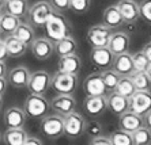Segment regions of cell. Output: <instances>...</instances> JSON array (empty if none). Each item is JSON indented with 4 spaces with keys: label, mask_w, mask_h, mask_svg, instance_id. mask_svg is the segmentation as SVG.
<instances>
[{
    "label": "cell",
    "mask_w": 151,
    "mask_h": 145,
    "mask_svg": "<svg viewBox=\"0 0 151 145\" xmlns=\"http://www.w3.org/2000/svg\"><path fill=\"white\" fill-rule=\"evenodd\" d=\"M27 133L23 127L19 129H7L1 136V141L6 145H22L27 138Z\"/></svg>",
    "instance_id": "obj_27"
},
{
    "label": "cell",
    "mask_w": 151,
    "mask_h": 145,
    "mask_svg": "<svg viewBox=\"0 0 151 145\" xmlns=\"http://www.w3.org/2000/svg\"><path fill=\"white\" fill-rule=\"evenodd\" d=\"M109 141L112 145H134L131 133L123 130V129L113 130L109 136Z\"/></svg>",
    "instance_id": "obj_33"
},
{
    "label": "cell",
    "mask_w": 151,
    "mask_h": 145,
    "mask_svg": "<svg viewBox=\"0 0 151 145\" xmlns=\"http://www.w3.org/2000/svg\"><path fill=\"white\" fill-rule=\"evenodd\" d=\"M90 145H112L109 141V137H104V136H98V137L91 138Z\"/></svg>",
    "instance_id": "obj_40"
},
{
    "label": "cell",
    "mask_w": 151,
    "mask_h": 145,
    "mask_svg": "<svg viewBox=\"0 0 151 145\" xmlns=\"http://www.w3.org/2000/svg\"><path fill=\"white\" fill-rule=\"evenodd\" d=\"M53 48H55V52H56L60 57L67 56V54L76 53L78 42L74 37L67 36V37H64V38L59 39V41H56V42H53Z\"/></svg>",
    "instance_id": "obj_25"
},
{
    "label": "cell",
    "mask_w": 151,
    "mask_h": 145,
    "mask_svg": "<svg viewBox=\"0 0 151 145\" xmlns=\"http://www.w3.org/2000/svg\"><path fill=\"white\" fill-rule=\"evenodd\" d=\"M132 63H134L135 71H144L150 73L151 60H148L143 52H136L135 54H132Z\"/></svg>",
    "instance_id": "obj_35"
},
{
    "label": "cell",
    "mask_w": 151,
    "mask_h": 145,
    "mask_svg": "<svg viewBox=\"0 0 151 145\" xmlns=\"http://www.w3.org/2000/svg\"><path fill=\"white\" fill-rule=\"evenodd\" d=\"M4 4H6V0H0V10L4 8Z\"/></svg>",
    "instance_id": "obj_46"
},
{
    "label": "cell",
    "mask_w": 151,
    "mask_h": 145,
    "mask_svg": "<svg viewBox=\"0 0 151 145\" xmlns=\"http://www.w3.org/2000/svg\"><path fill=\"white\" fill-rule=\"evenodd\" d=\"M91 138L98 137V136L102 134V125L99 124L98 121H91V122H87L86 125V131Z\"/></svg>",
    "instance_id": "obj_38"
},
{
    "label": "cell",
    "mask_w": 151,
    "mask_h": 145,
    "mask_svg": "<svg viewBox=\"0 0 151 145\" xmlns=\"http://www.w3.org/2000/svg\"><path fill=\"white\" fill-rule=\"evenodd\" d=\"M63 118H64V134L67 137L76 140V138H79L81 136L84 134L87 121L84 119L79 113L71 111L70 114L64 115Z\"/></svg>",
    "instance_id": "obj_5"
},
{
    "label": "cell",
    "mask_w": 151,
    "mask_h": 145,
    "mask_svg": "<svg viewBox=\"0 0 151 145\" xmlns=\"http://www.w3.org/2000/svg\"><path fill=\"white\" fill-rule=\"evenodd\" d=\"M0 142H1V134H0Z\"/></svg>",
    "instance_id": "obj_49"
},
{
    "label": "cell",
    "mask_w": 151,
    "mask_h": 145,
    "mask_svg": "<svg viewBox=\"0 0 151 145\" xmlns=\"http://www.w3.org/2000/svg\"><path fill=\"white\" fill-rule=\"evenodd\" d=\"M1 107H3V98L0 96V111H1Z\"/></svg>",
    "instance_id": "obj_47"
},
{
    "label": "cell",
    "mask_w": 151,
    "mask_h": 145,
    "mask_svg": "<svg viewBox=\"0 0 151 145\" xmlns=\"http://www.w3.org/2000/svg\"><path fill=\"white\" fill-rule=\"evenodd\" d=\"M49 106L56 114H60V115L64 117V115L70 114L71 111H75V109H76V99L72 95L57 94L49 102Z\"/></svg>",
    "instance_id": "obj_12"
},
{
    "label": "cell",
    "mask_w": 151,
    "mask_h": 145,
    "mask_svg": "<svg viewBox=\"0 0 151 145\" xmlns=\"http://www.w3.org/2000/svg\"><path fill=\"white\" fill-rule=\"evenodd\" d=\"M32 72L26 67H17L7 73V82L14 88H26Z\"/></svg>",
    "instance_id": "obj_21"
},
{
    "label": "cell",
    "mask_w": 151,
    "mask_h": 145,
    "mask_svg": "<svg viewBox=\"0 0 151 145\" xmlns=\"http://www.w3.org/2000/svg\"><path fill=\"white\" fill-rule=\"evenodd\" d=\"M114 91H116L119 95L129 98V96L136 91V88H135V85L129 76H120V80H119V83H117Z\"/></svg>",
    "instance_id": "obj_31"
},
{
    "label": "cell",
    "mask_w": 151,
    "mask_h": 145,
    "mask_svg": "<svg viewBox=\"0 0 151 145\" xmlns=\"http://www.w3.org/2000/svg\"><path fill=\"white\" fill-rule=\"evenodd\" d=\"M106 98V110H109L114 115H120L128 110V98L119 95L116 91L108 94Z\"/></svg>",
    "instance_id": "obj_22"
},
{
    "label": "cell",
    "mask_w": 151,
    "mask_h": 145,
    "mask_svg": "<svg viewBox=\"0 0 151 145\" xmlns=\"http://www.w3.org/2000/svg\"><path fill=\"white\" fill-rule=\"evenodd\" d=\"M44 27L46 30V38H49L52 42L71 36V23L61 12L53 11L49 15V18L46 19Z\"/></svg>",
    "instance_id": "obj_1"
},
{
    "label": "cell",
    "mask_w": 151,
    "mask_h": 145,
    "mask_svg": "<svg viewBox=\"0 0 151 145\" xmlns=\"http://www.w3.org/2000/svg\"><path fill=\"white\" fill-rule=\"evenodd\" d=\"M139 6V18H142L144 22H151V0H142Z\"/></svg>",
    "instance_id": "obj_37"
},
{
    "label": "cell",
    "mask_w": 151,
    "mask_h": 145,
    "mask_svg": "<svg viewBox=\"0 0 151 145\" xmlns=\"http://www.w3.org/2000/svg\"><path fill=\"white\" fill-rule=\"evenodd\" d=\"M7 76V67H6V61H0V77H6Z\"/></svg>",
    "instance_id": "obj_44"
},
{
    "label": "cell",
    "mask_w": 151,
    "mask_h": 145,
    "mask_svg": "<svg viewBox=\"0 0 151 145\" xmlns=\"http://www.w3.org/2000/svg\"><path fill=\"white\" fill-rule=\"evenodd\" d=\"M84 111L91 117H99L106 111V98L105 95L99 96H86L83 102Z\"/></svg>",
    "instance_id": "obj_20"
},
{
    "label": "cell",
    "mask_w": 151,
    "mask_h": 145,
    "mask_svg": "<svg viewBox=\"0 0 151 145\" xmlns=\"http://www.w3.org/2000/svg\"><path fill=\"white\" fill-rule=\"evenodd\" d=\"M102 25L108 26L109 28H119L124 25V19L120 14L119 8H117L116 4L106 7L104 14H102Z\"/></svg>",
    "instance_id": "obj_23"
},
{
    "label": "cell",
    "mask_w": 151,
    "mask_h": 145,
    "mask_svg": "<svg viewBox=\"0 0 151 145\" xmlns=\"http://www.w3.org/2000/svg\"><path fill=\"white\" fill-rule=\"evenodd\" d=\"M82 69V60L76 53L61 56L57 63V71L63 73L78 75Z\"/></svg>",
    "instance_id": "obj_19"
},
{
    "label": "cell",
    "mask_w": 151,
    "mask_h": 145,
    "mask_svg": "<svg viewBox=\"0 0 151 145\" xmlns=\"http://www.w3.org/2000/svg\"><path fill=\"white\" fill-rule=\"evenodd\" d=\"M144 54H146V57H147L148 60H151V45L150 43H147V45L143 48V50H142Z\"/></svg>",
    "instance_id": "obj_45"
},
{
    "label": "cell",
    "mask_w": 151,
    "mask_h": 145,
    "mask_svg": "<svg viewBox=\"0 0 151 145\" xmlns=\"http://www.w3.org/2000/svg\"><path fill=\"white\" fill-rule=\"evenodd\" d=\"M112 33V28L102 25V23L101 25H94L88 28L86 39H87L88 45L91 48H102V46H108Z\"/></svg>",
    "instance_id": "obj_8"
},
{
    "label": "cell",
    "mask_w": 151,
    "mask_h": 145,
    "mask_svg": "<svg viewBox=\"0 0 151 145\" xmlns=\"http://www.w3.org/2000/svg\"><path fill=\"white\" fill-rule=\"evenodd\" d=\"M27 117L21 107H8L3 114V124L7 129H19L25 127Z\"/></svg>",
    "instance_id": "obj_11"
},
{
    "label": "cell",
    "mask_w": 151,
    "mask_h": 145,
    "mask_svg": "<svg viewBox=\"0 0 151 145\" xmlns=\"http://www.w3.org/2000/svg\"><path fill=\"white\" fill-rule=\"evenodd\" d=\"M8 82L6 77H0V96H3L6 94V90H7Z\"/></svg>",
    "instance_id": "obj_43"
},
{
    "label": "cell",
    "mask_w": 151,
    "mask_h": 145,
    "mask_svg": "<svg viewBox=\"0 0 151 145\" xmlns=\"http://www.w3.org/2000/svg\"><path fill=\"white\" fill-rule=\"evenodd\" d=\"M7 57H8V54H7L6 45H4V41L3 39H0V61H6Z\"/></svg>",
    "instance_id": "obj_41"
},
{
    "label": "cell",
    "mask_w": 151,
    "mask_h": 145,
    "mask_svg": "<svg viewBox=\"0 0 151 145\" xmlns=\"http://www.w3.org/2000/svg\"><path fill=\"white\" fill-rule=\"evenodd\" d=\"M29 1L27 0H6V4H4V8H6V12L14 15L17 18H25L27 15L29 11Z\"/></svg>",
    "instance_id": "obj_26"
},
{
    "label": "cell",
    "mask_w": 151,
    "mask_h": 145,
    "mask_svg": "<svg viewBox=\"0 0 151 145\" xmlns=\"http://www.w3.org/2000/svg\"><path fill=\"white\" fill-rule=\"evenodd\" d=\"M19 23H21V19L19 18L8 14V12H3L1 16H0V33L6 34V36L12 34Z\"/></svg>",
    "instance_id": "obj_29"
},
{
    "label": "cell",
    "mask_w": 151,
    "mask_h": 145,
    "mask_svg": "<svg viewBox=\"0 0 151 145\" xmlns=\"http://www.w3.org/2000/svg\"><path fill=\"white\" fill-rule=\"evenodd\" d=\"M50 79L52 75L46 71H35L30 73L27 83V90L33 95H45L50 88Z\"/></svg>",
    "instance_id": "obj_7"
},
{
    "label": "cell",
    "mask_w": 151,
    "mask_h": 145,
    "mask_svg": "<svg viewBox=\"0 0 151 145\" xmlns=\"http://www.w3.org/2000/svg\"><path fill=\"white\" fill-rule=\"evenodd\" d=\"M4 45H6V49H7V54L8 57H12V58H17V57H22L26 53L29 46L19 41L15 36L12 34H8L6 38L3 39Z\"/></svg>",
    "instance_id": "obj_24"
},
{
    "label": "cell",
    "mask_w": 151,
    "mask_h": 145,
    "mask_svg": "<svg viewBox=\"0 0 151 145\" xmlns=\"http://www.w3.org/2000/svg\"><path fill=\"white\" fill-rule=\"evenodd\" d=\"M114 54L109 50L108 46L102 48H91L90 52V61L99 69H109L112 67Z\"/></svg>",
    "instance_id": "obj_13"
},
{
    "label": "cell",
    "mask_w": 151,
    "mask_h": 145,
    "mask_svg": "<svg viewBox=\"0 0 151 145\" xmlns=\"http://www.w3.org/2000/svg\"><path fill=\"white\" fill-rule=\"evenodd\" d=\"M78 85H79L78 75L63 73L57 71L55 75H52V79H50L52 90L56 94H61V95H72L76 91Z\"/></svg>",
    "instance_id": "obj_2"
},
{
    "label": "cell",
    "mask_w": 151,
    "mask_h": 145,
    "mask_svg": "<svg viewBox=\"0 0 151 145\" xmlns=\"http://www.w3.org/2000/svg\"><path fill=\"white\" fill-rule=\"evenodd\" d=\"M120 14L124 19V23L134 25L139 19V6L135 0H120L116 4Z\"/></svg>",
    "instance_id": "obj_17"
},
{
    "label": "cell",
    "mask_w": 151,
    "mask_h": 145,
    "mask_svg": "<svg viewBox=\"0 0 151 145\" xmlns=\"http://www.w3.org/2000/svg\"><path fill=\"white\" fill-rule=\"evenodd\" d=\"M50 110L49 102L44 95H30L26 98L23 103V111H25L27 118H34V119H41L48 114Z\"/></svg>",
    "instance_id": "obj_3"
},
{
    "label": "cell",
    "mask_w": 151,
    "mask_h": 145,
    "mask_svg": "<svg viewBox=\"0 0 151 145\" xmlns=\"http://www.w3.org/2000/svg\"><path fill=\"white\" fill-rule=\"evenodd\" d=\"M41 131L49 140H57L64 134V118L60 114H46L41 118Z\"/></svg>",
    "instance_id": "obj_4"
},
{
    "label": "cell",
    "mask_w": 151,
    "mask_h": 145,
    "mask_svg": "<svg viewBox=\"0 0 151 145\" xmlns=\"http://www.w3.org/2000/svg\"><path fill=\"white\" fill-rule=\"evenodd\" d=\"M30 49H32L33 56L40 61L48 60L52 57L55 53V48H53V42L46 37H40V38H34L32 43H30Z\"/></svg>",
    "instance_id": "obj_10"
},
{
    "label": "cell",
    "mask_w": 151,
    "mask_h": 145,
    "mask_svg": "<svg viewBox=\"0 0 151 145\" xmlns=\"http://www.w3.org/2000/svg\"><path fill=\"white\" fill-rule=\"evenodd\" d=\"M113 71L116 72L119 76H129L134 69V63H132V54L125 52V53L116 54L113 58L112 67Z\"/></svg>",
    "instance_id": "obj_16"
},
{
    "label": "cell",
    "mask_w": 151,
    "mask_h": 145,
    "mask_svg": "<svg viewBox=\"0 0 151 145\" xmlns=\"http://www.w3.org/2000/svg\"><path fill=\"white\" fill-rule=\"evenodd\" d=\"M91 7V0H70V10L75 14H86Z\"/></svg>",
    "instance_id": "obj_36"
},
{
    "label": "cell",
    "mask_w": 151,
    "mask_h": 145,
    "mask_svg": "<svg viewBox=\"0 0 151 145\" xmlns=\"http://www.w3.org/2000/svg\"><path fill=\"white\" fill-rule=\"evenodd\" d=\"M142 126H146L143 115H139V114L134 113L131 110H127L119 115V127L128 131V133H132Z\"/></svg>",
    "instance_id": "obj_14"
},
{
    "label": "cell",
    "mask_w": 151,
    "mask_h": 145,
    "mask_svg": "<svg viewBox=\"0 0 151 145\" xmlns=\"http://www.w3.org/2000/svg\"><path fill=\"white\" fill-rule=\"evenodd\" d=\"M0 39H1V33H0Z\"/></svg>",
    "instance_id": "obj_50"
},
{
    "label": "cell",
    "mask_w": 151,
    "mask_h": 145,
    "mask_svg": "<svg viewBox=\"0 0 151 145\" xmlns=\"http://www.w3.org/2000/svg\"><path fill=\"white\" fill-rule=\"evenodd\" d=\"M52 12H53V8L49 4V1L41 0V1L34 3L32 7H29L26 16L29 19V23L33 27H44L46 19L49 18V15Z\"/></svg>",
    "instance_id": "obj_6"
},
{
    "label": "cell",
    "mask_w": 151,
    "mask_h": 145,
    "mask_svg": "<svg viewBox=\"0 0 151 145\" xmlns=\"http://www.w3.org/2000/svg\"><path fill=\"white\" fill-rule=\"evenodd\" d=\"M134 145H150L151 144V130L148 126H142L131 133Z\"/></svg>",
    "instance_id": "obj_32"
},
{
    "label": "cell",
    "mask_w": 151,
    "mask_h": 145,
    "mask_svg": "<svg viewBox=\"0 0 151 145\" xmlns=\"http://www.w3.org/2000/svg\"><path fill=\"white\" fill-rule=\"evenodd\" d=\"M151 107V94L150 90L146 91H135L128 98V110L134 113L143 115L147 111H150Z\"/></svg>",
    "instance_id": "obj_9"
},
{
    "label": "cell",
    "mask_w": 151,
    "mask_h": 145,
    "mask_svg": "<svg viewBox=\"0 0 151 145\" xmlns=\"http://www.w3.org/2000/svg\"><path fill=\"white\" fill-rule=\"evenodd\" d=\"M1 14H3V11H1V10H0V16H1Z\"/></svg>",
    "instance_id": "obj_48"
},
{
    "label": "cell",
    "mask_w": 151,
    "mask_h": 145,
    "mask_svg": "<svg viewBox=\"0 0 151 145\" xmlns=\"http://www.w3.org/2000/svg\"><path fill=\"white\" fill-rule=\"evenodd\" d=\"M129 45H131V38L124 31L112 33L109 42H108V48H109V50L114 56L128 52L129 50Z\"/></svg>",
    "instance_id": "obj_18"
},
{
    "label": "cell",
    "mask_w": 151,
    "mask_h": 145,
    "mask_svg": "<svg viewBox=\"0 0 151 145\" xmlns=\"http://www.w3.org/2000/svg\"><path fill=\"white\" fill-rule=\"evenodd\" d=\"M83 91L86 94V96L105 95L106 90H105V85H104V82H102L101 73L94 72V73L88 75L83 82Z\"/></svg>",
    "instance_id": "obj_15"
},
{
    "label": "cell",
    "mask_w": 151,
    "mask_h": 145,
    "mask_svg": "<svg viewBox=\"0 0 151 145\" xmlns=\"http://www.w3.org/2000/svg\"><path fill=\"white\" fill-rule=\"evenodd\" d=\"M49 4L52 6L53 11L61 12L70 10V0H49Z\"/></svg>",
    "instance_id": "obj_39"
},
{
    "label": "cell",
    "mask_w": 151,
    "mask_h": 145,
    "mask_svg": "<svg viewBox=\"0 0 151 145\" xmlns=\"http://www.w3.org/2000/svg\"><path fill=\"white\" fill-rule=\"evenodd\" d=\"M22 145H44L41 142V140H38L37 137H29L27 136V138L25 140V142Z\"/></svg>",
    "instance_id": "obj_42"
},
{
    "label": "cell",
    "mask_w": 151,
    "mask_h": 145,
    "mask_svg": "<svg viewBox=\"0 0 151 145\" xmlns=\"http://www.w3.org/2000/svg\"><path fill=\"white\" fill-rule=\"evenodd\" d=\"M12 36H15L19 41H22V42L25 43V45L30 46V43H32L35 38V33L30 23L21 22V23L18 25V27L15 28V31L12 33Z\"/></svg>",
    "instance_id": "obj_28"
},
{
    "label": "cell",
    "mask_w": 151,
    "mask_h": 145,
    "mask_svg": "<svg viewBox=\"0 0 151 145\" xmlns=\"http://www.w3.org/2000/svg\"><path fill=\"white\" fill-rule=\"evenodd\" d=\"M131 80L134 83L136 91H146L150 90V84H151V77L150 73L144 71H134L129 75Z\"/></svg>",
    "instance_id": "obj_30"
},
{
    "label": "cell",
    "mask_w": 151,
    "mask_h": 145,
    "mask_svg": "<svg viewBox=\"0 0 151 145\" xmlns=\"http://www.w3.org/2000/svg\"><path fill=\"white\" fill-rule=\"evenodd\" d=\"M101 77H102V82H104V85H105L106 92L114 91L117 83L120 80L119 75L109 68V69H104V72H101Z\"/></svg>",
    "instance_id": "obj_34"
}]
</instances>
